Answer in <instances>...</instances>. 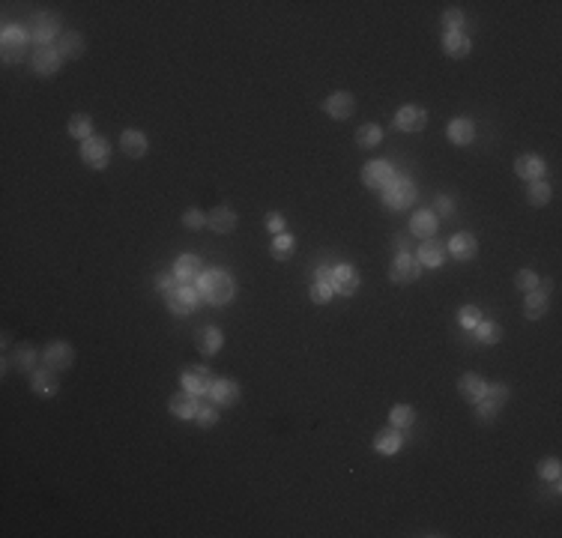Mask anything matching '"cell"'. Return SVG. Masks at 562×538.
I'll list each match as a JSON object with an SVG mask.
<instances>
[{
	"label": "cell",
	"instance_id": "cell-1",
	"mask_svg": "<svg viewBox=\"0 0 562 538\" xmlns=\"http://www.w3.org/2000/svg\"><path fill=\"white\" fill-rule=\"evenodd\" d=\"M198 294L204 296L210 305H228L237 294V284H233V278L228 273H221V269H210L198 278Z\"/></svg>",
	"mask_w": 562,
	"mask_h": 538
},
{
	"label": "cell",
	"instance_id": "cell-2",
	"mask_svg": "<svg viewBox=\"0 0 562 538\" xmlns=\"http://www.w3.org/2000/svg\"><path fill=\"white\" fill-rule=\"evenodd\" d=\"M27 36L36 42L39 48H45V42L60 39V21L54 15H33L30 27H27Z\"/></svg>",
	"mask_w": 562,
	"mask_h": 538
},
{
	"label": "cell",
	"instance_id": "cell-3",
	"mask_svg": "<svg viewBox=\"0 0 562 538\" xmlns=\"http://www.w3.org/2000/svg\"><path fill=\"white\" fill-rule=\"evenodd\" d=\"M108 156H111V147H108L105 138H96L93 134V138H87L81 144V159L87 167H93V171H102L108 165Z\"/></svg>",
	"mask_w": 562,
	"mask_h": 538
},
{
	"label": "cell",
	"instance_id": "cell-4",
	"mask_svg": "<svg viewBox=\"0 0 562 538\" xmlns=\"http://www.w3.org/2000/svg\"><path fill=\"white\" fill-rule=\"evenodd\" d=\"M413 198H416V186L410 183L407 177H395L392 183L386 186V204L392 207V209H404V207H410L413 204Z\"/></svg>",
	"mask_w": 562,
	"mask_h": 538
},
{
	"label": "cell",
	"instance_id": "cell-5",
	"mask_svg": "<svg viewBox=\"0 0 562 538\" xmlns=\"http://www.w3.org/2000/svg\"><path fill=\"white\" fill-rule=\"evenodd\" d=\"M419 266H422V263L416 261V257H410V254H404V251H401V254L395 257V261H392L389 278H392L395 284H410V282H416V278H419V273H422Z\"/></svg>",
	"mask_w": 562,
	"mask_h": 538
},
{
	"label": "cell",
	"instance_id": "cell-6",
	"mask_svg": "<svg viewBox=\"0 0 562 538\" xmlns=\"http://www.w3.org/2000/svg\"><path fill=\"white\" fill-rule=\"evenodd\" d=\"M392 179H395V171H392V165L389 162H368L365 167H362V183L368 186V188H386Z\"/></svg>",
	"mask_w": 562,
	"mask_h": 538
},
{
	"label": "cell",
	"instance_id": "cell-7",
	"mask_svg": "<svg viewBox=\"0 0 562 538\" xmlns=\"http://www.w3.org/2000/svg\"><path fill=\"white\" fill-rule=\"evenodd\" d=\"M505 398H509V389H505L502 383H497V386H485V395H481L476 404H479V413L485 419H491V416H497L500 413V407L505 404Z\"/></svg>",
	"mask_w": 562,
	"mask_h": 538
},
{
	"label": "cell",
	"instance_id": "cell-8",
	"mask_svg": "<svg viewBox=\"0 0 562 538\" xmlns=\"http://www.w3.org/2000/svg\"><path fill=\"white\" fill-rule=\"evenodd\" d=\"M323 111L332 120H347V117H353V111H356V99L350 93H332L323 102Z\"/></svg>",
	"mask_w": 562,
	"mask_h": 538
},
{
	"label": "cell",
	"instance_id": "cell-9",
	"mask_svg": "<svg viewBox=\"0 0 562 538\" xmlns=\"http://www.w3.org/2000/svg\"><path fill=\"white\" fill-rule=\"evenodd\" d=\"M195 305H198V290L189 284H179L174 294H167V308L174 314H189L195 311Z\"/></svg>",
	"mask_w": 562,
	"mask_h": 538
},
{
	"label": "cell",
	"instance_id": "cell-10",
	"mask_svg": "<svg viewBox=\"0 0 562 538\" xmlns=\"http://www.w3.org/2000/svg\"><path fill=\"white\" fill-rule=\"evenodd\" d=\"M179 383H183L186 392H192V395H204V392H210V386H212V377H210L207 368L195 365V368H189V371H183Z\"/></svg>",
	"mask_w": 562,
	"mask_h": 538
},
{
	"label": "cell",
	"instance_id": "cell-11",
	"mask_svg": "<svg viewBox=\"0 0 562 538\" xmlns=\"http://www.w3.org/2000/svg\"><path fill=\"white\" fill-rule=\"evenodd\" d=\"M332 290L344 296H353L359 290V273L353 266H335L332 269Z\"/></svg>",
	"mask_w": 562,
	"mask_h": 538
},
{
	"label": "cell",
	"instance_id": "cell-12",
	"mask_svg": "<svg viewBox=\"0 0 562 538\" xmlns=\"http://www.w3.org/2000/svg\"><path fill=\"white\" fill-rule=\"evenodd\" d=\"M174 275L183 284H192V282H198V278L204 275V263H200V257H195V254H183L174 263Z\"/></svg>",
	"mask_w": 562,
	"mask_h": 538
},
{
	"label": "cell",
	"instance_id": "cell-13",
	"mask_svg": "<svg viewBox=\"0 0 562 538\" xmlns=\"http://www.w3.org/2000/svg\"><path fill=\"white\" fill-rule=\"evenodd\" d=\"M425 123H428V114H425L422 108H416V105L401 108L395 114V126L401 132H419V129H425Z\"/></svg>",
	"mask_w": 562,
	"mask_h": 538
},
{
	"label": "cell",
	"instance_id": "cell-14",
	"mask_svg": "<svg viewBox=\"0 0 562 538\" xmlns=\"http://www.w3.org/2000/svg\"><path fill=\"white\" fill-rule=\"evenodd\" d=\"M210 395H212V401H216L219 407H231V404L240 401V386L233 383V380H212Z\"/></svg>",
	"mask_w": 562,
	"mask_h": 538
},
{
	"label": "cell",
	"instance_id": "cell-15",
	"mask_svg": "<svg viewBox=\"0 0 562 538\" xmlns=\"http://www.w3.org/2000/svg\"><path fill=\"white\" fill-rule=\"evenodd\" d=\"M30 66H33V72H39V75H54L60 66V54L54 48H36L30 57Z\"/></svg>",
	"mask_w": 562,
	"mask_h": 538
},
{
	"label": "cell",
	"instance_id": "cell-16",
	"mask_svg": "<svg viewBox=\"0 0 562 538\" xmlns=\"http://www.w3.org/2000/svg\"><path fill=\"white\" fill-rule=\"evenodd\" d=\"M473 138H476L473 120L458 117V120L448 123V141H452V144H458V147H467V144H473Z\"/></svg>",
	"mask_w": 562,
	"mask_h": 538
},
{
	"label": "cell",
	"instance_id": "cell-17",
	"mask_svg": "<svg viewBox=\"0 0 562 538\" xmlns=\"http://www.w3.org/2000/svg\"><path fill=\"white\" fill-rule=\"evenodd\" d=\"M72 347L66 344H51L48 350H45V365L51 368V371H66V368L72 365Z\"/></svg>",
	"mask_w": 562,
	"mask_h": 538
},
{
	"label": "cell",
	"instance_id": "cell-18",
	"mask_svg": "<svg viewBox=\"0 0 562 538\" xmlns=\"http://www.w3.org/2000/svg\"><path fill=\"white\" fill-rule=\"evenodd\" d=\"M448 251H452L458 261H473L479 245H476V237L473 233H455L452 242H448Z\"/></svg>",
	"mask_w": 562,
	"mask_h": 538
},
{
	"label": "cell",
	"instance_id": "cell-19",
	"mask_svg": "<svg viewBox=\"0 0 562 538\" xmlns=\"http://www.w3.org/2000/svg\"><path fill=\"white\" fill-rule=\"evenodd\" d=\"M25 39H27V30H21V27H4V57L6 60H15L18 54H21V48H25Z\"/></svg>",
	"mask_w": 562,
	"mask_h": 538
},
{
	"label": "cell",
	"instance_id": "cell-20",
	"mask_svg": "<svg viewBox=\"0 0 562 538\" xmlns=\"http://www.w3.org/2000/svg\"><path fill=\"white\" fill-rule=\"evenodd\" d=\"M207 221H210V228L216 233H231L233 228H237V212L228 209V207H216L207 216Z\"/></svg>",
	"mask_w": 562,
	"mask_h": 538
},
{
	"label": "cell",
	"instance_id": "cell-21",
	"mask_svg": "<svg viewBox=\"0 0 562 538\" xmlns=\"http://www.w3.org/2000/svg\"><path fill=\"white\" fill-rule=\"evenodd\" d=\"M120 150L129 156V159H141V156H147V138H144L141 132H123L120 138Z\"/></svg>",
	"mask_w": 562,
	"mask_h": 538
},
{
	"label": "cell",
	"instance_id": "cell-22",
	"mask_svg": "<svg viewBox=\"0 0 562 538\" xmlns=\"http://www.w3.org/2000/svg\"><path fill=\"white\" fill-rule=\"evenodd\" d=\"M416 261L425 263V266H440L446 261V245L437 242V240H425L419 245V257H416Z\"/></svg>",
	"mask_w": 562,
	"mask_h": 538
},
{
	"label": "cell",
	"instance_id": "cell-23",
	"mask_svg": "<svg viewBox=\"0 0 562 538\" xmlns=\"http://www.w3.org/2000/svg\"><path fill=\"white\" fill-rule=\"evenodd\" d=\"M413 233L416 237H422V240H431L434 233H437V212H431V209H419L413 216Z\"/></svg>",
	"mask_w": 562,
	"mask_h": 538
},
{
	"label": "cell",
	"instance_id": "cell-24",
	"mask_svg": "<svg viewBox=\"0 0 562 538\" xmlns=\"http://www.w3.org/2000/svg\"><path fill=\"white\" fill-rule=\"evenodd\" d=\"M485 380H481L479 374H464L460 377V383H458V392H460V398H467L470 404H476L481 395H485Z\"/></svg>",
	"mask_w": 562,
	"mask_h": 538
},
{
	"label": "cell",
	"instance_id": "cell-25",
	"mask_svg": "<svg viewBox=\"0 0 562 538\" xmlns=\"http://www.w3.org/2000/svg\"><path fill=\"white\" fill-rule=\"evenodd\" d=\"M171 413L177 419H195V413H198V401H195V395L192 392H179V395H174L171 398Z\"/></svg>",
	"mask_w": 562,
	"mask_h": 538
},
{
	"label": "cell",
	"instance_id": "cell-26",
	"mask_svg": "<svg viewBox=\"0 0 562 538\" xmlns=\"http://www.w3.org/2000/svg\"><path fill=\"white\" fill-rule=\"evenodd\" d=\"M514 171H518V177L521 179H542V174H544V162L538 159V156H521L518 162H514Z\"/></svg>",
	"mask_w": 562,
	"mask_h": 538
},
{
	"label": "cell",
	"instance_id": "cell-27",
	"mask_svg": "<svg viewBox=\"0 0 562 538\" xmlns=\"http://www.w3.org/2000/svg\"><path fill=\"white\" fill-rule=\"evenodd\" d=\"M60 54V57H81V51H84V42H81V36L78 33H72V30H66L63 36L57 39V48H54Z\"/></svg>",
	"mask_w": 562,
	"mask_h": 538
},
{
	"label": "cell",
	"instance_id": "cell-28",
	"mask_svg": "<svg viewBox=\"0 0 562 538\" xmlns=\"http://www.w3.org/2000/svg\"><path fill=\"white\" fill-rule=\"evenodd\" d=\"M374 448H377L380 455H395L398 448H401V434H398V428L380 431V434L374 436Z\"/></svg>",
	"mask_w": 562,
	"mask_h": 538
},
{
	"label": "cell",
	"instance_id": "cell-29",
	"mask_svg": "<svg viewBox=\"0 0 562 538\" xmlns=\"http://www.w3.org/2000/svg\"><path fill=\"white\" fill-rule=\"evenodd\" d=\"M219 347H221V332L216 326H207V329L198 332V350L204 353V356L219 353Z\"/></svg>",
	"mask_w": 562,
	"mask_h": 538
},
{
	"label": "cell",
	"instance_id": "cell-30",
	"mask_svg": "<svg viewBox=\"0 0 562 538\" xmlns=\"http://www.w3.org/2000/svg\"><path fill=\"white\" fill-rule=\"evenodd\" d=\"M443 48H446L448 57H464V54L470 51V36H464V33H446Z\"/></svg>",
	"mask_w": 562,
	"mask_h": 538
},
{
	"label": "cell",
	"instance_id": "cell-31",
	"mask_svg": "<svg viewBox=\"0 0 562 538\" xmlns=\"http://www.w3.org/2000/svg\"><path fill=\"white\" fill-rule=\"evenodd\" d=\"M544 311H547V294L530 290V296H526V302H523V314L530 320H538V317H544Z\"/></svg>",
	"mask_w": 562,
	"mask_h": 538
},
{
	"label": "cell",
	"instance_id": "cell-32",
	"mask_svg": "<svg viewBox=\"0 0 562 538\" xmlns=\"http://www.w3.org/2000/svg\"><path fill=\"white\" fill-rule=\"evenodd\" d=\"M33 392L42 398H51L54 392H57V377H54L51 371H36L33 374Z\"/></svg>",
	"mask_w": 562,
	"mask_h": 538
},
{
	"label": "cell",
	"instance_id": "cell-33",
	"mask_svg": "<svg viewBox=\"0 0 562 538\" xmlns=\"http://www.w3.org/2000/svg\"><path fill=\"white\" fill-rule=\"evenodd\" d=\"M380 141H383V129H380V126H374V123L359 126V132H356V144H359V147L371 150V147H377Z\"/></svg>",
	"mask_w": 562,
	"mask_h": 538
},
{
	"label": "cell",
	"instance_id": "cell-34",
	"mask_svg": "<svg viewBox=\"0 0 562 538\" xmlns=\"http://www.w3.org/2000/svg\"><path fill=\"white\" fill-rule=\"evenodd\" d=\"M294 251H296L294 237H287V233H275V240H273V257L275 261H290Z\"/></svg>",
	"mask_w": 562,
	"mask_h": 538
},
{
	"label": "cell",
	"instance_id": "cell-35",
	"mask_svg": "<svg viewBox=\"0 0 562 538\" xmlns=\"http://www.w3.org/2000/svg\"><path fill=\"white\" fill-rule=\"evenodd\" d=\"M69 134H72V138H81V141L93 138V120H90V114H72Z\"/></svg>",
	"mask_w": 562,
	"mask_h": 538
},
{
	"label": "cell",
	"instance_id": "cell-36",
	"mask_svg": "<svg viewBox=\"0 0 562 538\" xmlns=\"http://www.w3.org/2000/svg\"><path fill=\"white\" fill-rule=\"evenodd\" d=\"M526 198H530V204L544 207L547 200H550V186L544 183V179H533V186H530V192H526Z\"/></svg>",
	"mask_w": 562,
	"mask_h": 538
},
{
	"label": "cell",
	"instance_id": "cell-37",
	"mask_svg": "<svg viewBox=\"0 0 562 538\" xmlns=\"http://www.w3.org/2000/svg\"><path fill=\"white\" fill-rule=\"evenodd\" d=\"M416 419L413 407H407V404H398V407H392V428H410Z\"/></svg>",
	"mask_w": 562,
	"mask_h": 538
},
{
	"label": "cell",
	"instance_id": "cell-38",
	"mask_svg": "<svg viewBox=\"0 0 562 538\" xmlns=\"http://www.w3.org/2000/svg\"><path fill=\"white\" fill-rule=\"evenodd\" d=\"M500 335H502V329L497 326V323H479V326H476V338L481 344H497Z\"/></svg>",
	"mask_w": 562,
	"mask_h": 538
},
{
	"label": "cell",
	"instance_id": "cell-39",
	"mask_svg": "<svg viewBox=\"0 0 562 538\" xmlns=\"http://www.w3.org/2000/svg\"><path fill=\"white\" fill-rule=\"evenodd\" d=\"M195 419H198V425H200V428H212V425L219 422V410L212 407V404H198Z\"/></svg>",
	"mask_w": 562,
	"mask_h": 538
},
{
	"label": "cell",
	"instance_id": "cell-40",
	"mask_svg": "<svg viewBox=\"0 0 562 538\" xmlns=\"http://www.w3.org/2000/svg\"><path fill=\"white\" fill-rule=\"evenodd\" d=\"M458 320H460V326L476 329L479 323H481V311L476 305H464V308H460V314H458Z\"/></svg>",
	"mask_w": 562,
	"mask_h": 538
},
{
	"label": "cell",
	"instance_id": "cell-41",
	"mask_svg": "<svg viewBox=\"0 0 562 538\" xmlns=\"http://www.w3.org/2000/svg\"><path fill=\"white\" fill-rule=\"evenodd\" d=\"M15 365H18V371H33V365H36V353H33L30 347H18L15 350Z\"/></svg>",
	"mask_w": 562,
	"mask_h": 538
},
{
	"label": "cell",
	"instance_id": "cell-42",
	"mask_svg": "<svg viewBox=\"0 0 562 538\" xmlns=\"http://www.w3.org/2000/svg\"><path fill=\"white\" fill-rule=\"evenodd\" d=\"M308 294H311V302L323 305V302H329V299H332V284H326V282H314Z\"/></svg>",
	"mask_w": 562,
	"mask_h": 538
},
{
	"label": "cell",
	"instance_id": "cell-43",
	"mask_svg": "<svg viewBox=\"0 0 562 538\" xmlns=\"http://www.w3.org/2000/svg\"><path fill=\"white\" fill-rule=\"evenodd\" d=\"M183 224H186V228L189 230H200V228H204V224H207V216H204V212H200V209H186L183 212Z\"/></svg>",
	"mask_w": 562,
	"mask_h": 538
},
{
	"label": "cell",
	"instance_id": "cell-44",
	"mask_svg": "<svg viewBox=\"0 0 562 538\" xmlns=\"http://www.w3.org/2000/svg\"><path fill=\"white\" fill-rule=\"evenodd\" d=\"M514 284H518L521 290H526V294H530V290H538V275L533 273V269H521V273H518V278H514Z\"/></svg>",
	"mask_w": 562,
	"mask_h": 538
},
{
	"label": "cell",
	"instance_id": "cell-45",
	"mask_svg": "<svg viewBox=\"0 0 562 538\" xmlns=\"http://www.w3.org/2000/svg\"><path fill=\"white\" fill-rule=\"evenodd\" d=\"M538 476H542L544 481H559V461H554V457L542 461L538 464Z\"/></svg>",
	"mask_w": 562,
	"mask_h": 538
},
{
	"label": "cell",
	"instance_id": "cell-46",
	"mask_svg": "<svg viewBox=\"0 0 562 538\" xmlns=\"http://www.w3.org/2000/svg\"><path fill=\"white\" fill-rule=\"evenodd\" d=\"M460 25H464V13H460V9H448L443 15V27L448 33H460Z\"/></svg>",
	"mask_w": 562,
	"mask_h": 538
},
{
	"label": "cell",
	"instance_id": "cell-47",
	"mask_svg": "<svg viewBox=\"0 0 562 538\" xmlns=\"http://www.w3.org/2000/svg\"><path fill=\"white\" fill-rule=\"evenodd\" d=\"M179 284H183V282H179L177 275H159V278H156V287H159L165 296H167V294H174V290H177Z\"/></svg>",
	"mask_w": 562,
	"mask_h": 538
},
{
	"label": "cell",
	"instance_id": "cell-48",
	"mask_svg": "<svg viewBox=\"0 0 562 538\" xmlns=\"http://www.w3.org/2000/svg\"><path fill=\"white\" fill-rule=\"evenodd\" d=\"M266 228L273 230V233H285V216H281V212H269V216H266Z\"/></svg>",
	"mask_w": 562,
	"mask_h": 538
},
{
	"label": "cell",
	"instance_id": "cell-49",
	"mask_svg": "<svg viewBox=\"0 0 562 538\" xmlns=\"http://www.w3.org/2000/svg\"><path fill=\"white\" fill-rule=\"evenodd\" d=\"M314 282H326V284H332V273H329V266H317V278Z\"/></svg>",
	"mask_w": 562,
	"mask_h": 538
},
{
	"label": "cell",
	"instance_id": "cell-50",
	"mask_svg": "<svg viewBox=\"0 0 562 538\" xmlns=\"http://www.w3.org/2000/svg\"><path fill=\"white\" fill-rule=\"evenodd\" d=\"M437 212H440V216L452 212V200H448V198H440V200H437Z\"/></svg>",
	"mask_w": 562,
	"mask_h": 538
}]
</instances>
